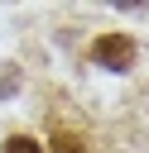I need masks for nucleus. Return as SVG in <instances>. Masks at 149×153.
<instances>
[{
  "instance_id": "nucleus-1",
  "label": "nucleus",
  "mask_w": 149,
  "mask_h": 153,
  "mask_svg": "<svg viewBox=\"0 0 149 153\" xmlns=\"http://www.w3.org/2000/svg\"><path fill=\"white\" fill-rule=\"evenodd\" d=\"M91 62H101V67H111V72H125V67L135 62V43H130L125 33H106V38L91 48Z\"/></svg>"
},
{
  "instance_id": "nucleus-2",
  "label": "nucleus",
  "mask_w": 149,
  "mask_h": 153,
  "mask_svg": "<svg viewBox=\"0 0 149 153\" xmlns=\"http://www.w3.org/2000/svg\"><path fill=\"white\" fill-rule=\"evenodd\" d=\"M0 153H43V148H38L34 139H10V143H5Z\"/></svg>"
}]
</instances>
